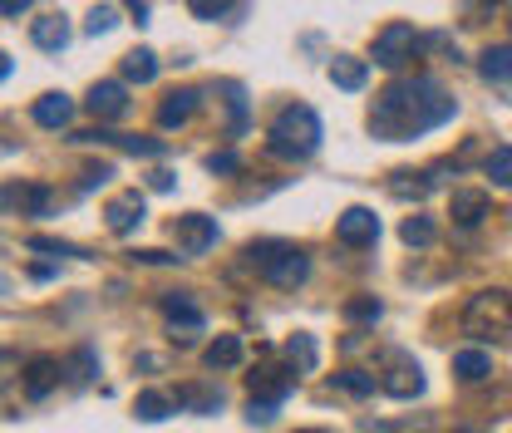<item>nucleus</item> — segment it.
<instances>
[{
    "mask_svg": "<svg viewBox=\"0 0 512 433\" xmlns=\"http://www.w3.org/2000/svg\"><path fill=\"white\" fill-rule=\"evenodd\" d=\"M453 114H458V99L439 79L419 74V79H399V84L384 89L375 99V109H370V128L384 143H404V138H419L429 128L448 124Z\"/></svg>",
    "mask_w": 512,
    "mask_h": 433,
    "instance_id": "nucleus-1",
    "label": "nucleus"
},
{
    "mask_svg": "<svg viewBox=\"0 0 512 433\" xmlns=\"http://www.w3.org/2000/svg\"><path fill=\"white\" fill-rule=\"evenodd\" d=\"M266 148L276 158H311L320 148V119L311 104H286L276 119H271V133H266Z\"/></svg>",
    "mask_w": 512,
    "mask_h": 433,
    "instance_id": "nucleus-2",
    "label": "nucleus"
},
{
    "mask_svg": "<svg viewBox=\"0 0 512 433\" xmlns=\"http://www.w3.org/2000/svg\"><path fill=\"white\" fill-rule=\"evenodd\" d=\"M242 256H247V266H252V271H261V281H266V286H276V291H296V286L311 276L306 251H296L291 242H252Z\"/></svg>",
    "mask_w": 512,
    "mask_h": 433,
    "instance_id": "nucleus-3",
    "label": "nucleus"
},
{
    "mask_svg": "<svg viewBox=\"0 0 512 433\" xmlns=\"http://www.w3.org/2000/svg\"><path fill=\"white\" fill-rule=\"evenodd\" d=\"M512 325V296L508 291H478L468 306H463V330L468 335H498Z\"/></svg>",
    "mask_w": 512,
    "mask_h": 433,
    "instance_id": "nucleus-4",
    "label": "nucleus"
},
{
    "mask_svg": "<svg viewBox=\"0 0 512 433\" xmlns=\"http://www.w3.org/2000/svg\"><path fill=\"white\" fill-rule=\"evenodd\" d=\"M414 50H419V35L404 20H389L380 35H375V64L380 69H399L404 60H414Z\"/></svg>",
    "mask_w": 512,
    "mask_h": 433,
    "instance_id": "nucleus-5",
    "label": "nucleus"
},
{
    "mask_svg": "<svg viewBox=\"0 0 512 433\" xmlns=\"http://www.w3.org/2000/svg\"><path fill=\"white\" fill-rule=\"evenodd\" d=\"M158 306H163V315H168L178 345H192V335H202V310H197V301H192L188 291H168Z\"/></svg>",
    "mask_w": 512,
    "mask_h": 433,
    "instance_id": "nucleus-6",
    "label": "nucleus"
},
{
    "mask_svg": "<svg viewBox=\"0 0 512 433\" xmlns=\"http://www.w3.org/2000/svg\"><path fill=\"white\" fill-rule=\"evenodd\" d=\"M335 237H340L345 247H375V242H380V217H375L370 207H345V212L335 217Z\"/></svg>",
    "mask_w": 512,
    "mask_h": 433,
    "instance_id": "nucleus-7",
    "label": "nucleus"
},
{
    "mask_svg": "<svg viewBox=\"0 0 512 433\" xmlns=\"http://www.w3.org/2000/svg\"><path fill=\"white\" fill-rule=\"evenodd\" d=\"M173 242H178L183 256H202V251L217 247V222L202 217V212H188V217L173 222Z\"/></svg>",
    "mask_w": 512,
    "mask_h": 433,
    "instance_id": "nucleus-8",
    "label": "nucleus"
},
{
    "mask_svg": "<svg viewBox=\"0 0 512 433\" xmlns=\"http://www.w3.org/2000/svg\"><path fill=\"white\" fill-rule=\"evenodd\" d=\"M380 389L389 394V399H419V394H424V370H419L414 360L394 355L389 370L380 374Z\"/></svg>",
    "mask_w": 512,
    "mask_h": 433,
    "instance_id": "nucleus-9",
    "label": "nucleus"
},
{
    "mask_svg": "<svg viewBox=\"0 0 512 433\" xmlns=\"http://www.w3.org/2000/svg\"><path fill=\"white\" fill-rule=\"evenodd\" d=\"M104 217H109V232H114V237H128L133 227H143V217H148V202H143V192L133 187V192H119V197L104 207Z\"/></svg>",
    "mask_w": 512,
    "mask_h": 433,
    "instance_id": "nucleus-10",
    "label": "nucleus"
},
{
    "mask_svg": "<svg viewBox=\"0 0 512 433\" xmlns=\"http://www.w3.org/2000/svg\"><path fill=\"white\" fill-rule=\"evenodd\" d=\"M55 207V192L45 183H10L5 187V212H20V217H45Z\"/></svg>",
    "mask_w": 512,
    "mask_h": 433,
    "instance_id": "nucleus-11",
    "label": "nucleus"
},
{
    "mask_svg": "<svg viewBox=\"0 0 512 433\" xmlns=\"http://www.w3.org/2000/svg\"><path fill=\"white\" fill-rule=\"evenodd\" d=\"M89 114L99 119V124H114V119H124L128 114V89L124 84H114V79H104V84H94L89 89Z\"/></svg>",
    "mask_w": 512,
    "mask_h": 433,
    "instance_id": "nucleus-12",
    "label": "nucleus"
},
{
    "mask_svg": "<svg viewBox=\"0 0 512 433\" xmlns=\"http://www.w3.org/2000/svg\"><path fill=\"white\" fill-rule=\"evenodd\" d=\"M296 389V370H276V365H256V374H252V394L256 399H286Z\"/></svg>",
    "mask_w": 512,
    "mask_h": 433,
    "instance_id": "nucleus-13",
    "label": "nucleus"
},
{
    "mask_svg": "<svg viewBox=\"0 0 512 433\" xmlns=\"http://www.w3.org/2000/svg\"><path fill=\"white\" fill-rule=\"evenodd\" d=\"M30 119L40 128H69L74 124V99L69 94H40L35 109H30Z\"/></svg>",
    "mask_w": 512,
    "mask_h": 433,
    "instance_id": "nucleus-14",
    "label": "nucleus"
},
{
    "mask_svg": "<svg viewBox=\"0 0 512 433\" xmlns=\"http://www.w3.org/2000/svg\"><path fill=\"white\" fill-rule=\"evenodd\" d=\"M60 374H64L60 360H50V355H35V360L25 365V394H30V399H45V394L60 384Z\"/></svg>",
    "mask_w": 512,
    "mask_h": 433,
    "instance_id": "nucleus-15",
    "label": "nucleus"
},
{
    "mask_svg": "<svg viewBox=\"0 0 512 433\" xmlns=\"http://www.w3.org/2000/svg\"><path fill=\"white\" fill-rule=\"evenodd\" d=\"M192 109H197V89H168V94H163V104H158V124L163 128L188 124Z\"/></svg>",
    "mask_w": 512,
    "mask_h": 433,
    "instance_id": "nucleus-16",
    "label": "nucleus"
},
{
    "mask_svg": "<svg viewBox=\"0 0 512 433\" xmlns=\"http://www.w3.org/2000/svg\"><path fill=\"white\" fill-rule=\"evenodd\" d=\"M448 217H453L458 227H478V222L488 217V192H453V197H448Z\"/></svg>",
    "mask_w": 512,
    "mask_h": 433,
    "instance_id": "nucleus-17",
    "label": "nucleus"
},
{
    "mask_svg": "<svg viewBox=\"0 0 512 433\" xmlns=\"http://www.w3.org/2000/svg\"><path fill=\"white\" fill-rule=\"evenodd\" d=\"M365 79H370V64L365 60H355V55H335L330 60V84L335 89H350L355 94V89H365Z\"/></svg>",
    "mask_w": 512,
    "mask_h": 433,
    "instance_id": "nucleus-18",
    "label": "nucleus"
},
{
    "mask_svg": "<svg viewBox=\"0 0 512 433\" xmlns=\"http://www.w3.org/2000/svg\"><path fill=\"white\" fill-rule=\"evenodd\" d=\"M30 40H35L40 50H64V45H69V25H64V15H40V20L30 25Z\"/></svg>",
    "mask_w": 512,
    "mask_h": 433,
    "instance_id": "nucleus-19",
    "label": "nucleus"
},
{
    "mask_svg": "<svg viewBox=\"0 0 512 433\" xmlns=\"http://www.w3.org/2000/svg\"><path fill=\"white\" fill-rule=\"evenodd\" d=\"M453 374H458L463 384H478V379L493 374V355H488V350H458V355H453Z\"/></svg>",
    "mask_w": 512,
    "mask_h": 433,
    "instance_id": "nucleus-20",
    "label": "nucleus"
},
{
    "mask_svg": "<svg viewBox=\"0 0 512 433\" xmlns=\"http://www.w3.org/2000/svg\"><path fill=\"white\" fill-rule=\"evenodd\" d=\"M202 360H207V370H232V365H242V340L237 335H217Z\"/></svg>",
    "mask_w": 512,
    "mask_h": 433,
    "instance_id": "nucleus-21",
    "label": "nucleus"
},
{
    "mask_svg": "<svg viewBox=\"0 0 512 433\" xmlns=\"http://www.w3.org/2000/svg\"><path fill=\"white\" fill-rule=\"evenodd\" d=\"M124 79L128 84H153V79H158V55H153V50H128Z\"/></svg>",
    "mask_w": 512,
    "mask_h": 433,
    "instance_id": "nucleus-22",
    "label": "nucleus"
},
{
    "mask_svg": "<svg viewBox=\"0 0 512 433\" xmlns=\"http://www.w3.org/2000/svg\"><path fill=\"white\" fill-rule=\"evenodd\" d=\"M429 187H434L429 173H409V168H399V173L389 178V192H394V197H404V202H409V197H414V202H419V197H429Z\"/></svg>",
    "mask_w": 512,
    "mask_h": 433,
    "instance_id": "nucleus-23",
    "label": "nucleus"
},
{
    "mask_svg": "<svg viewBox=\"0 0 512 433\" xmlns=\"http://www.w3.org/2000/svg\"><path fill=\"white\" fill-rule=\"evenodd\" d=\"M286 360H291V370L311 374L316 370V360H320L316 340H311V335H291V340H286Z\"/></svg>",
    "mask_w": 512,
    "mask_h": 433,
    "instance_id": "nucleus-24",
    "label": "nucleus"
},
{
    "mask_svg": "<svg viewBox=\"0 0 512 433\" xmlns=\"http://www.w3.org/2000/svg\"><path fill=\"white\" fill-rule=\"evenodd\" d=\"M399 237H404V247H434V237H439V227L424 217V212H414V217H404V227H399Z\"/></svg>",
    "mask_w": 512,
    "mask_h": 433,
    "instance_id": "nucleus-25",
    "label": "nucleus"
},
{
    "mask_svg": "<svg viewBox=\"0 0 512 433\" xmlns=\"http://www.w3.org/2000/svg\"><path fill=\"white\" fill-rule=\"evenodd\" d=\"M133 414H138L143 424H163V419L173 414V399H168V394H153V389H148V394H138Z\"/></svg>",
    "mask_w": 512,
    "mask_h": 433,
    "instance_id": "nucleus-26",
    "label": "nucleus"
},
{
    "mask_svg": "<svg viewBox=\"0 0 512 433\" xmlns=\"http://www.w3.org/2000/svg\"><path fill=\"white\" fill-rule=\"evenodd\" d=\"M478 69H483V79H512V45H493L478 60Z\"/></svg>",
    "mask_w": 512,
    "mask_h": 433,
    "instance_id": "nucleus-27",
    "label": "nucleus"
},
{
    "mask_svg": "<svg viewBox=\"0 0 512 433\" xmlns=\"http://www.w3.org/2000/svg\"><path fill=\"white\" fill-rule=\"evenodd\" d=\"M483 173H488L498 187H512V143H503V148H493V153H488Z\"/></svg>",
    "mask_w": 512,
    "mask_h": 433,
    "instance_id": "nucleus-28",
    "label": "nucleus"
},
{
    "mask_svg": "<svg viewBox=\"0 0 512 433\" xmlns=\"http://www.w3.org/2000/svg\"><path fill=\"white\" fill-rule=\"evenodd\" d=\"M114 148L138 153V158H163V153H168V143H158V138H138V133H119V138H114Z\"/></svg>",
    "mask_w": 512,
    "mask_h": 433,
    "instance_id": "nucleus-29",
    "label": "nucleus"
},
{
    "mask_svg": "<svg viewBox=\"0 0 512 433\" xmlns=\"http://www.w3.org/2000/svg\"><path fill=\"white\" fill-rule=\"evenodd\" d=\"M173 404H188L197 414H217V409H222V394H217V389H178Z\"/></svg>",
    "mask_w": 512,
    "mask_h": 433,
    "instance_id": "nucleus-30",
    "label": "nucleus"
},
{
    "mask_svg": "<svg viewBox=\"0 0 512 433\" xmlns=\"http://www.w3.org/2000/svg\"><path fill=\"white\" fill-rule=\"evenodd\" d=\"M380 315H384V306L375 296H350L345 301V320H355V325H375Z\"/></svg>",
    "mask_w": 512,
    "mask_h": 433,
    "instance_id": "nucleus-31",
    "label": "nucleus"
},
{
    "mask_svg": "<svg viewBox=\"0 0 512 433\" xmlns=\"http://www.w3.org/2000/svg\"><path fill=\"white\" fill-rule=\"evenodd\" d=\"M335 384H340L345 394H360V399L380 389V379H375V374H365V370H340L335 374Z\"/></svg>",
    "mask_w": 512,
    "mask_h": 433,
    "instance_id": "nucleus-32",
    "label": "nucleus"
},
{
    "mask_svg": "<svg viewBox=\"0 0 512 433\" xmlns=\"http://www.w3.org/2000/svg\"><path fill=\"white\" fill-rule=\"evenodd\" d=\"M64 374H69L74 384H89V379L99 374V360H94V350H74V360L64 365Z\"/></svg>",
    "mask_w": 512,
    "mask_h": 433,
    "instance_id": "nucleus-33",
    "label": "nucleus"
},
{
    "mask_svg": "<svg viewBox=\"0 0 512 433\" xmlns=\"http://www.w3.org/2000/svg\"><path fill=\"white\" fill-rule=\"evenodd\" d=\"M114 25H119V10H114V5H94V10H89V20H84V30H89V35H109Z\"/></svg>",
    "mask_w": 512,
    "mask_h": 433,
    "instance_id": "nucleus-34",
    "label": "nucleus"
},
{
    "mask_svg": "<svg viewBox=\"0 0 512 433\" xmlns=\"http://www.w3.org/2000/svg\"><path fill=\"white\" fill-rule=\"evenodd\" d=\"M188 10L197 15V20H217V15L232 10V0H188Z\"/></svg>",
    "mask_w": 512,
    "mask_h": 433,
    "instance_id": "nucleus-35",
    "label": "nucleus"
},
{
    "mask_svg": "<svg viewBox=\"0 0 512 433\" xmlns=\"http://www.w3.org/2000/svg\"><path fill=\"white\" fill-rule=\"evenodd\" d=\"M109 178H114V168H109V163H99V168H84V173H79V192H94V187H104Z\"/></svg>",
    "mask_w": 512,
    "mask_h": 433,
    "instance_id": "nucleus-36",
    "label": "nucleus"
},
{
    "mask_svg": "<svg viewBox=\"0 0 512 433\" xmlns=\"http://www.w3.org/2000/svg\"><path fill=\"white\" fill-rule=\"evenodd\" d=\"M30 251H50V256H84L79 247H69V242H55V237H30Z\"/></svg>",
    "mask_w": 512,
    "mask_h": 433,
    "instance_id": "nucleus-37",
    "label": "nucleus"
},
{
    "mask_svg": "<svg viewBox=\"0 0 512 433\" xmlns=\"http://www.w3.org/2000/svg\"><path fill=\"white\" fill-rule=\"evenodd\" d=\"M247 419H252V424H271V419H276V399H256V394H252Z\"/></svg>",
    "mask_w": 512,
    "mask_h": 433,
    "instance_id": "nucleus-38",
    "label": "nucleus"
},
{
    "mask_svg": "<svg viewBox=\"0 0 512 433\" xmlns=\"http://www.w3.org/2000/svg\"><path fill=\"white\" fill-rule=\"evenodd\" d=\"M207 168H212V173H237V168H242V158H237V153H212V158H207Z\"/></svg>",
    "mask_w": 512,
    "mask_h": 433,
    "instance_id": "nucleus-39",
    "label": "nucleus"
},
{
    "mask_svg": "<svg viewBox=\"0 0 512 433\" xmlns=\"http://www.w3.org/2000/svg\"><path fill=\"white\" fill-rule=\"evenodd\" d=\"M25 10H30V0H0V15H5V20H20Z\"/></svg>",
    "mask_w": 512,
    "mask_h": 433,
    "instance_id": "nucleus-40",
    "label": "nucleus"
},
{
    "mask_svg": "<svg viewBox=\"0 0 512 433\" xmlns=\"http://www.w3.org/2000/svg\"><path fill=\"white\" fill-rule=\"evenodd\" d=\"M138 261H148V266H168V261H178V256H168V251H138Z\"/></svg>",
    "mask_w": 512,
    "mask_h": 433,
    "instance_id": "nucleus-41",
    "label": "nucleus"
},
{
    "mask_svg": "<svg viewBox=\"0 0 512 433\" xmlns=\"http://www.w3.org/2000/svg\"><path fill=\"white\" fill-rule=\"evenodd\" d=\"M148 187H153V192H168V187H173V173H163V168H158V173L148 178Z\"/></svg>",
    "mask_w": 512,
    "mask_h": 433,
    "instance_id": "nucleus-42",
    "label": "nucleus"
},
{
    "mask_svg": "<svg viewBox=\"0 0 512 433\" xmlns=\"http://www.w3.org/2000/svg\"><path fill=\"white\" fill-rule=\"evenodd\" d=\"M124 10H128V15H138V25L148 20V0H124Z\"/></svg>",
    "mask_w": 512,
    "mask_h": 433,
    "instance_id": "nucleus-43",
    "label": "nucleus"
},
{
    "mask_svg": "<svg viewBox=\"0 0 512 433\" xmlns=\"http://www.w3.org/2000/svg\"><path fill=\"white\" fill-rule=\"evenodd\" d=\"M301 433H325V429H301Z\"/></svg>",
    "mask_w": 512,
    "mask_h": 433,
    "instance_id": "nucleus-44",
    "label": "nucleus"
},
{
    "mask_svg": "<svg viewBox=\"0 0 512 433\" xmlns=\"http://www.w3.org/2000/svg\"><path fill=\"white\" fill-rule=\"evenodd\" d=\"M463 433H473V429H463Z\"/></svg>",
    "mask_w": 512,
    "mask_h": 433,
    "instance_id": "nucleus-45",
    "label": "nucleus"
}]
</instances>
